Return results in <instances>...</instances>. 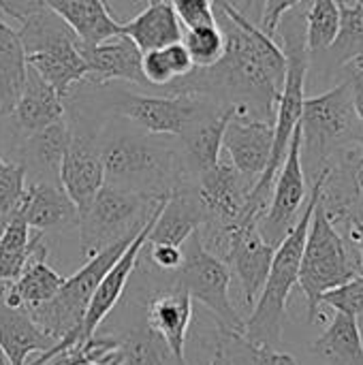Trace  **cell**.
Masks as SVG:
<instances>
[{
  "label": "cell",
  "mask_w": 363,
  "mask_h": 365,
  "mask_svg": "<svg viewBox=\"0 0 363 365\" xmlns=\"http://www.w3.org/2000/svg\"><path fill=\"white\" fill-rule=\"evenodd\" d=\"M214 15L225 34V53L214 66H195L190 75L173 81L175 94L244 107L250 115L274 122L287 73L285 51L231 0H214Z\"/></svg>",
  "instance_id": "1"
},
{
  "label": "cell",
  "mask_w": 363,
  "mask_h": 365,
  "mask_svg": "<svg viewBox=\"0 0 363 365\" xmlns=\"http://www.w3.org/2000/svg\"><path fill=\"white\" fill-rule=\"evenodd\" d=\"M175 139L145 133L133 124L113 128L103 139L96 137L105 184L152 195H169L173 188L188 184L182 148Z\"/></svg>",
  "instance_id": "2"
},
{
  "label": "cell",
  "mask_w": 363,
  "mask_h": 365,
  "mask_svg": "<svg viewBox=\"0 0 363 365\" xmlns=\"http://www.w3.org/2000/svg\"><path fill=\"white\" fill-rule=\"evenodd\" d=\"M327 171L329 169L323 167L312 178V190H310L308 201L304 203V212L297 216L291 231L285 235V240L274 250V259H272L263 291L252 306L250 319L244 321L242 338L250 344L278 346L282 340V329H285V321H287V302H289V295L300 278V263H302V255H304L310 218H312L315 205L321 197Z\"/></svg>",
  "instance_id": "3"
},
{
  "label": "cell",
  "mask_w": 363,
  "mask_h": 365,
  "mask_svg": "<svg viewBox=\"0 0 363 365\" xmlns=\"http://www.w3.org/2000/svg\"><path fill=\"white\" fill-rule=\"evenodd\" d=\"M300 133L302 163L310 167L312 178L332 163L362 160V122L347 79L319 96L304 98Z\"/></svg>",
  "instance_id": "4"
},
{
  "label": "cell",
  "mask_w": 363,
  "mask_h": 365,
  "mask_svg": "<svg viewBox=\"0 0 363 365\" xmlns=\"http://www.w3.org/2000/svg\"><path fill=\"white\" fill-rule=\"evenodd\" d=\"M362 274L357 250L349 240L342 237L338 227L327 216L319 197L310 218L297 278V284L308 304V321H317L325 293L347 284L349 280Z\"/></svg>",
  "instance_id": "5"
},
{
  "label": "cell",
  "mask_w": 363,
  "mask_h": 365,
  "mask_svg": "<svg viewBox=\"0 0 363 365\" xmlns=\"http://www.w3.org/2000/svg\"><path fill=\"white\" fill-rule=\"evenodd\" d=\"M165 197L105 184L77 220L83 257L90 259L103 248L139 233Z\"/></svg>",
  "instance_id": "6"
},
{
  "label": "cell",
  "mask_w": 363,
  "mask_h": 365,
  "mask_svg": "<svg viewBox=\"0 0 363 365\" xmlns=\"http://www.w3.org/2000/svg\"><path fill=\"white\" fill-rule=\"evenodd\" d=\"M135 237L137 233L103 248L101 252L90 257L79 272H75L71 278H64V284L47 304L28 310L34 323L56 342L68 336L81 340V321L98 282L105 278V274L113 267V263L122 257V252Z\"/></svg>",
  "instance_id": "7"
},
{
  "label": "cell",
  "mask_w": 363,
  "mask_h": 365,
  "mask_svg": "<svg viewBox=\"0 0 363 365\" xmlns=\"http://www.w3.org/2000/svg\"><path fill=\"white\" fill-rule=\"evenodd\" d=\"M173 287L186 291L193 302L203 304L218 321L223 336H242L244 321L231 304V272L220 257L203 246L195 231L182 244V265L173 272Z\"/></svg>",
  "instance_id": "8"
},
{
  "label": "cell",
  "mask_w": 363,
  "mask_h": 365,
  "mask_svg": "<svg viewBox=\"0 0 363 365\" xmlns=\"http://www.w3.org/2000/svg\"><path fill=\"white\" fill-rule=\"evenodd\" d=\"M111 111L126 118L133 126L152 133V135H169L180 137L190 124H195L205 113L227 107L205 96L190 94H171V96H152L137 94L128 90H113L107 96Z\"/></svg>",
  "instance_id": "9"
},
{
  "label": "cell",
  "mask_w": 363,
  "mask_h": 365,
  "mask_svg": "<svg viewBox=\"0 0 363 365\" xmlns=\"http://www.w3.org/2000/svg\"><path fill=\"white\" fill-rule=\"evenodd\" d=\"M304 203H306V173L302 163V133L297 124L287 150V158L276 175L267 210L259 220V231L265 237V242H270L276 248L295 225Z\"/></svg>",
  "instance_id": "10"
},
{
  "label": "cell",
  "mask_w": 363,
  "mask_h": 365,
  "mask_svg": "<svg viewBox=\"0 0 363 365\" xmlns=\"http://www.w3.org/2000/svg\"><path fill=\"white\" fill-rule=\"evenodd\" d=\"M197 197L205 210L201 229H227L244 218L252 184L229 163L223 160L195 180Z\"/></svg>",
  "instance_id": "11"
},
{
  "label": "cell",
  "mask_w": 363,
  "mask_h": 365,
  "mask_svg": "<svg viewBox=\"0 0 363 365\" xmlns=\"http://www.w3.org/2000/svg\"><path fill=\"white\" fill-rule=\"evenodd\" d=\"M274 145V122L250 115L244 107H235L223 135V154L255 186L270 163Z\"/></svg>",
  "instance_id": "12"
},
{
  "label": "cell",
  "mask_w": 363,
  "mask_h": 365,
  "mask_svg": "<svg viewBox=\"0 0 363 365\" xmlns=\"http://www.w3.org/2000/svg\"><path fill=\"white\" fill-rule=\"evenodd\" d=\"M58 182L81 216L105 186V169L96 137L73 133L58 167Z\"/></svg>",
  "instance_id": "13"
},
{
  "label": "cell",
  "mask_w": 363,
  "mask_h": 365,
  "mask_svg": "<svg viewBox=\"0 0 363 365\" xmlns=\"http://www.w3.org/2000/svg\"><path fill=\"white\" fill-rule=\"evenodd\" d=\"M167 199V197H165ZM163 199V201H165ZM163 205V203H160ZM160 205L156 207V212L150 216V220L143 225V229L137 233V237L128 244V248L122 252V257L113 263V267L105 274V278L98 282L88 308H86V314H83V321H81V340H88L96 334V329L101 327V323L109 317V312L116 308V304L120 302L124 289H126V282L131 278V274L135 272L137 267V261L145 248V242H148V235L156 222V216H158V210ZM79 340V342H81Z\"/></svg>",
  "instance_id": "14"
},
{
  "label": "cell",
  "mask_w": 363,
  "mask_h": 365,
  "mask_svg": "<svg viewBox=\"0 0 363 365\" xmlns=\"http://www.w3.org/2000/svg\"><path fill=\"white\" fill-rule=\"evenodd\" d=\"M235 113V105L231 107H218L203 118H199L195 124H190L180 137L184 169L190 180H197L205 171L214 169L223 158V135L229 124V120Z\"/></svg>",
  "instance_id": "15"
},
{
  "label": "cell",
  "mask_w": 363,
  "mask_h": 365,
  "mask_svg": "<svg viewBox=\"0 0 363 365\" xmlns=\"http://www.w3.org/2000/svg\"><path fill=\"white\" fill-rule=\"evenodd\" d=\"M81 53L90 68L86 79L90 83L101 86L120 79L135 86H150L141 71V51L124 34H118L98 45H81Z\"/></svg>",
  "instance_id": "16"
},
{
  "label": "cell",
  "mask_w": 363,
  "mask_h": 365,
  "mask_svg": "<svg viewBox=\"0 0 363 365\" xmlns=\"http://www.w3.org/2000/svg\"><path fill=\"white\" fill-rule=\"evenodd\" d=\"M203 225L205 210L197 197L195 184H182L173 188L163 201L156 222L148 235V244L182 246Z\"/></svg>",
  "instance_id": "17"
},
{
  "label": "cell",
  "mask_w": 363,
  "mask_h": 365,
  "mask_svg": "<svg viewBox=\"0 0 363 365\" xmlns=\"http://www.w3.org/2000/svg\"><path fill=\"white\" fill-rule=\"evenodd\" d=\"M32 231H60L71 225H77L79 214L73 201L66 197L62 186H56L45 180H34L26 184L21 201L15 210Z\"/></svg>",
  "instance_id": "18"
},
{
  "label": "cell",
  "mask_w": 363,
  "mask_h": 365,
  "mask_svg": "<svg viewBox=\"0 0 363 365\" xmlns=\"http://www.w3.org/2000/svg\"><path fill=\"white\" fill-rule=\"evenodd\" d=\"M24 137L66 118L64 98L34 71L28 66L26 81L19 92V98L9 115Z\"/></svg>",
  "instance_id": "19"
},
{
  "label": "cell",
  "mask_w": 363,
  "mask_h": 365,
  "mask_svg": "<svg viewBox=\"0 0 363 365\" xmlns=\"http://www.w3.org/2000/svg\"><path fill=\"white\" fill-rule=\"evenodd\" d=\"M26 64L34 68L62 98L68 96L75 86L83 83L90 73L77 36L41 51L26 53Z\"/></svg>",
  "instance_id": "20"
},
{
  "label": "cell",
  "mask_w": 363,
  "mask_h": 365,
  "mask_svg": "<svg viewBox=\"0 0 363 365\" xmlns=\"http://www.w3.org/2000/svg\"><path fill=\"white\" fill-rule=\"evenodd\" d=\"M75 32L81 45H98L122 34L109 0H43Z\"/></svg>",
  "instance_id": "21"
},
{
  "label": "cell",
  "mask_w": 363,
  "mask_h": 365,
  "mask_svg": "<svg viewBox=\"0 0 363 365\" xmlns=\"http://www.w3.org/2000/svg\"><path fill=\"white\" fill-rule=\"evenodd\" d=\"M145 321L148 327L154 329L167 342L173 359L184 364V349H186L188 327L193 321L190 295L178 287H171L169 291L156 295L148 304Z\"/></svg>",
  "instance_id": "22"
},
{
  "label": "cell",
  "mask_w": 363,
  "mask_h": 365,
  "mask_svg": "<svg viewBox=\"0 0 363 365\" xmlns=\"http://www.w3.org/2000/svg\"><path fill=\"white\" fill-rule=\"evenodd\" d=\"M47 248L43 246V240L36 244L34 252L28 257L21 274L9 282L4 293V304L9 308H26L34 310L43 304H47L64 284V278L53 272L47 261Z\"/></svg>",
  "instance_id": "23"
},
{
  "label": "cell",
  "mask_w": 363,
  "mask_h": 365,
  "mask_svg": "<svg viewBox=\"0 0 363 365\" xmlns=\"http://www.w3.org/2000/svg\"><path fill=\"white\" fill-rule=\"evenodd\" d=\"M4 299V297H2ZM0 299V351L9 365H26L30 355H43L56 340L49 338L26 308H9Z\"/></svg>",
  "instance_id": "24"
},
{
  "label": "cell",
  "mask_w": 363,
  "mask_h": 365,
  "mask_svg": "<svg viewBox=\"0 0 363 365\" xmlns=\"http://www.w3.org/2000/svg\"><path fill=\"white\" fill-rule=\"evenodd\" d=\"M122 34L128 36L137 49L152 51L171 43L182 41V24L171 6L169 0L152 2L141 13H137L133 19L122 24Z\"/></svg>",
  "instance_id": "25"
},
{
  "label": "cell",
  "mask_w": 363,
  "mask_h": 365,
  "mask_svg": "<svg viewBox=\"0 0 363 365\" xmlns=\"http://www.w3.org/2000/svg\"><path fill=\"white\" fill-rule=\"evenodd\" d=\"M310 351L329 365H363L362 325L355 317L336 312L329 327L310 346Z\"/></svg>",
  "instance_id": "26"
},
{
  "label": "cell",
  "mask_w": 363,
  "mask_h": 365,
  "mask_svg": "<svg viewBox=\"0 0 363 365\" xmlns=\"http://www.w3.org/2000/svg\"><path fill=\"white\" fill-rule=\"evenodd\" d=\"M26 71V49L19 32L0 17V115H11L24 88Z\"/></svg>",
  "instance_id": "27"
},
{
  "label": "cell",
  "mask_w": 363,
  "mask_h": 365,
  "mask_svg": "<svg viewBox=\"0 0 363 365\" xmlns=\"http://www.w3.org/2000/svg\"><path fill=\"white\" fill-rule=\"evenodd\" d=\"M71 137H73V128L68 126L66 118L24 137L19 152H21V165L26 167V173L30 167H36L45 173L58 175V167L71 143Z\"/></svg>",
  "instance_id": "28"
},
{
  "label": "cell",
  "mask_w": 363,
  "mask_h": 365,
  "mask_svg": "<svg viewBox=\"0 0 363 365\" xmlns=\"http://www.w3.org/2000/svg\"><path fill=\"white\" fill-rule=\"evenodd\" d=\"M340 26L336 41L327 51V68H344L351 60L363 56V0H336Z\"/></svg>",
  "instance_id": "29"
},
{
  "label": "cell",
  "mask_w": 363,
  "mask_h": 365,
  "mask_svg": "<svg viewBox=\"0 0 363 365\" xmlns=\"http://www.w3.org/2000/svg\"><path fill=\"white\" fill-rule=\"evenodd\" d=\"M193 68L195 64L182 41L141 53L143 77L150 86H156V88H169L173 81L190 75Z\"/></svg>",
  "instance_id": "30"
},
{
  "label": "cell",
  "mask_w": 363,
  "mask_h": 365,
  "mask_svg": "<svg viewBox=\"0 0 363 365\" xmlns=\"http://www.w3.org/2000/svg\"><path fill=\"white\" fill-rule=\"evenodd\" d=\"M306 47L308 56L317 58L336 41L340 26V9L336 0H304Z\"/></svg>",
  "instance_id": "31"
},
{
  "label": "cell",
  "mask_w": 363,
  "mask_h": 365,
  "mask_svg": "<svg viewBox=\"0 0 363 365\" xmlns=\"http://www.w3.org/2000/svg\"><path fill=\"white\" fill-rule=\"evenodd\" d=\"M118 351L124 365H165L173 359L167 342L148 325L118 338Z\"/></svg>",
  "instance_id": "32"
},
{
  "label": "cell",
  "mask_w": 363,
  "mask_h": 365,
  "mask_svg": "<svg viewBox=\"0 0 363 365\" xmlns=\"http://www.w3.org/2000/svg\"><path fill=\"white\" fill-rule=\"evenodd\" d=\"M182 43L188 49L190 60L197 68L214 66L225 53V34L216 21L186 28V32L182 34Z\"/></svg>",
  "instance_id": "33"
},
{
  "label": "cell",
  "mask_w": 363,
  "mask_h": 365,
  "mask_svg": "<svg viewBox=\"0 0 363 365\" xmlns=\"http://www.w3.org/2000/svg\"><path fill=\"white\" fill-rule=\"evenodd\" d=\"M26 190V167L21 163H9L0 156V218L6 222Z\"/></svg>",
  "instance_id": "34"
},
{
  "label": "cell",
  "mask_w": 363,
  "mask_h": 365,
  "mask_svg": "<svg viewBox=\"0 0 363 365\" xmlns=\"http://www.w3.org/2000/svg\"><path fill=\"white\" fill-rule=\"evenodd\" d=\"M321 304L334 308L336 312L355 317L359 321V325L363 323V274L355 276L353 280H349L347 284L329 291L323 295Z\"/></svg>",
  "instance_id": "35"
},
{
  "label": "cell",
  "mask_w": 363,
  "mask_h": 365,
  "mask_svg": "<svg viewBox=\"0 0 363 365\" xmlns=\"http://www.w3.org/2000/svg\"><path fill=\"white\" fill-rule=\"evenodd\" d=\"M180 24L186 28L214 24V0H169Z\"/></svg>",
  "instance_id": "36"
},
{
  "label": "cell",
  "mask_w": 363,
  "mask_h": 365,
  "mask_svg": "<svg viewBox=\"0 0 363 365\" xmlns=\"http://www.w3.org/2000/svg\"><path fill=\"white\" fill-rule=\"evenodd\" d=\"M237 344L244 349L248 365H300L297 359L289 353L278 351L276 346H261V344H250L242 336H237Z\"/></svg>",
  "instance_id": "37"
},
{
  "label": "cell",
  "mask_w": 363,
  "mask_h": 365,
  "mask_svg": "<svg viewBox=\"0 0 363 365\" xmlns=\"http://www.w3.org/2000/svg\"><path fill=\"white\" fill-rule=\"evenodd\" d=\"M304 0H263V6H261V30L270 36L276 34V28L282 19L285 13H289L291 9H295L297 4H302Z\"/></svg>",
  "instance_id": "38"
},
{
  "label": "cell",
  "mask_w": 363,
  "mask_h": 365,
  "mask_svg": "<svg viewBox=\"0 0 363 365\" xmlns=\"http://www.w3.org/2000/svg\"><path fill=\"white\" fill-rule=\"evenodd\" d=\"M150 248V261L165 272H175L182 265V246H169V244H148Z\"/></svg>",
  "instance_id": "39"
},
{
  "label": "cell",
  "mask_w": 363,
  "mask_h": 365,
  "mask_svg": "<svg viewBox=\"0 0 363 365\" xmlns=\"http://www.w3.org/2000/svg\"><path fill=\"white\" fill-rule=\"evenodd\" d=\"M344 68H347V81L351 83V92H353V105L363 130V56L351 60Z\"/></svg>",
  "instance_id": "40"
},
{
  "label": "cell",
  "mask_w": 363,
  "mask_h": 365,
  "mask_svg": "<svg viewBox=\"0 0 363 365\" xmlns=\"http://www.w3.org/2000/svg\"><path fill=\"white\" fill-rule=\"evenodd\" d=\"M26 261L28 259H24V257H6L0 252V280H6V282L15 280L21 274Z\"/></svg>",
  "instance_id": "41"
},
{
  "label": "cell",
  "mask_w": 363,
  "mask_h": 365,
  "mask_svg": "<svg viewBox=\"0 0 363 365\" xmlns=\"http://www.w3.org/2000/svg\"><path fill=\"white\" fill-rule=\"evenodd\" d=\"M349 242L353 244V248L357 250V257H359V263H362L363 269V220L362 218H355L349 222Z\"/></svg>",
  "instance_id": "42"
},
{
  "label": "cell",
  "mask_w": 363,
  "mask_h": 365,
  "mask_svg": "<svg viewBox=\"0 0 363 365\" xmlns=\"http://www.w3.org/2000/svg\"><path fill=\"white\" fill-rule=\"evenodd\" d=\"M210 365H231V361H229V355H227V349H225L223 344L216 349V353H214V357H212Z\"/></svg>",
  "instance_id": "43"
},
{
  "label": "cell",
  "mask_w": 363,
  "mask_h": 365,
  "mask_svg": "<svg viewBox=\"0 0 363 365\" xmlns=\"http://www.w3.org/2000/svg\"><path fill=\"white\" fill-rule=\"evenodd\" d=\"M0 9H2V13H6V15H11L13 19H17V11H15L13 2H9V0H0Z\"/></svg>",
  "instance_id": "44"
},
{
  "label": "cell",
  "mask_w": 363,
  "mask_h": 365,
  "mask_svg": "<svg viewBox=\"0 0 363 365\" xmlns=\"http://www.w3.org/2000/svg\"><path fill=\"white\" fill-rule=\"evenodd\" d=\"M355 182H357V190H359V195H362L363 199V156L359 167H357V173H355Z\"/></svg>",
  "instance_id": "45"
},
{
  "label": "cell",
  "mask_w": 363,
  "mask_h": 365,
  "mask_svg": "<svg viewBox=\"0 0 363 365\" xmlns=\"http://www.w3.org/2000/svg\"><path fill=\"white\" fill-rule=\"evenodd\" d=\"M0 365H9L6 364V359H4V355H2V351H0Z\"/></svg>",
  "instance_id": "46"
},
{
  "label": "cell",
  "mask_w": 363,
  "mask_h": 365,
  "mask_svg": "<svg viewBox=\"0 0 363 365\" xmlns=\"http://www.w3.org/2000/svg\"><path fill=\"white\" fill-rule=\"evenodd\" d=\"M2 229H4V220L0 218V235H2Z\"/></svg>",
  "instance_id": "47"
},
{
  "label": "cell",
  "mask_w": 363,
  "mask_h": 365,
  "mask_svg": "<svg viewBox=\"0 0 363 365\" xmlns=\"http://www.w3.org/2000/svg\"><path fill=\"white\" fill-rule=\"evenodd\" d=\"M152 2H160V0H148V4H152Z\"/></svg>",
  "instance_id": "48"
},
{
  "label": "cell",
  "mask_w": 363,
  "mask_h": 365,
  "mask_svg": "<svg viewBox=\"0 0 363 365\" xmlns=\"http://www.w3.org/2000/svg\"><path fill=\"white\" fill-rule=\"evenodd\" d=\"M362 220H363V201H362Z\"/></svg>",
  "instance_id": "49"
},
{
  "label": "cell",
  "mask_w": 363,
  "mask_h": 365,
  "mask_svg": "<svg viewBox=\"0 0 363 365\" xmlns=\"http://www.w3.org/2000/svg\"><path fill=\"white\" fill-rule=\"evenodd\" d=\"M122 365H124V364H122Z\"/></svg>",
  "instance_id": "50"
}]
</instances>
